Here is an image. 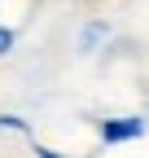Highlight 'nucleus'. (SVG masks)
Wrapping results in <instances>:
<instances>
[{
    "instance_id": "obj_1",
    "label": "nucleus",
    "mask_w": 149,
    "mask_h": 158,
    "mask_svg": "<svg viewBox=\"0 0 149 158\" xmlns=\"http://www.w3.org/2000/svg\"><path fill=\"white\" fill-rule=\"evenodd\" d=\"M145 127H149V118H140V114H123V118H101V123H97V136H101L105 145H123V141L145 136Z\"/></svg>"
},
{
    "instance_id": "obj_2",
    "label": "nucleus",
    "mask_w": 149,
    "mask_h": 158,
    "mask_svg": "<svg viewBox=\"0 0 149 158\" xmlns=\"http://www.w3.org/2000/svg\"><path fill=\"white\" fill-rule=\"evenodd\" d=\"M13 27H0V57H9V48H13Z\"/></svg>"
}]
</instances>
